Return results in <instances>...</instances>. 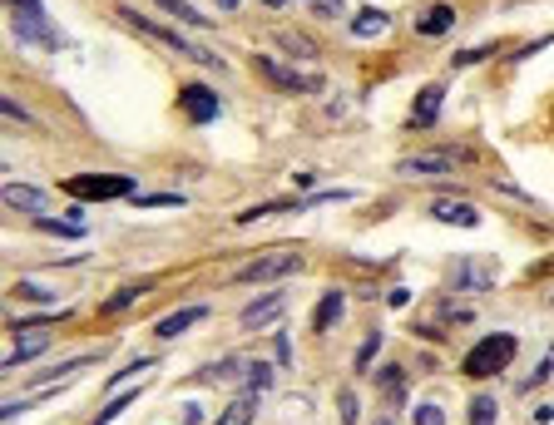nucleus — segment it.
Returning a JSON list of instances; mask_svg holds the SVG:
<instances>
[{"instance_id": "412c9836", "label": "nucleus", "mask_w": 554, "mask_h": 425, "mask_svg": "<svg viewBox=\"0 0 554 425\" xmlns=\"http://www.w3.org/2000/svg\"><path fill=\"white\" fill-rule=\"evenodd\" d=\"M292 208H302V198H277V203H257V208L238 212V223H253V218H267V212H292Z\"/></svg>"}, {"instance_id": "7ed1b4c3", "label": "nucleus", "mask_w": 554, "mask_h": 425, "mask_svg": "<svg viewBox=\"0 0 554 425\" xmlns=\"http://www.w3.org/2000/svg\"><path fill=\"white\" fill-rule=\"evenodd\" d=\"M64 193L70 198H129L134 193V173H75L64 179Z\"/></svg>"}, {"instance_id": "cd10ccee", "label": "nucleus", "mask_w": 554, "mask_h": 425, "mask_svg": "<svg viewBox=\"0 0 554 425\" xmlns=\"http://www.w3.org/2000/svg\"><path fill=\"white\" fill-rule=\"evenodd\" d=\"M307 5H312V15H317V21H337V15L347 11L341 0H307Z\"/></svg>"}, {"instance_id": "ddd939ff", "label": "nucleus", "mask_w": 554, "mask_h": 425, "mask_svg": "<svg viewBox=\"0 0 554 425\" xmlns=\"http://www.w3.org/2000/svg\"><path fill=\"white\" fill-rule=\"evenodd\" d=\"M441 104H446V85H426L416 95V114H411V129H426L441 119Z\"/></svg>"}, {"instance_id": "9b49d317", "label": "nucleus", "mask_w": 554, "mask_h": 425, "mask_svg": "<svg viewBox=\"0 0 554 425\" xmlns=\"http://www.w3.org/2000/svg\"><path fill=\"white\" fill-rule=\"evenodd\" d=\"M203 317H208V307H203V302H198V307H183V312H173V317L154 321V337H159V341H173V337H183L189 327H198Z\"/></svg>"}, {"instance_id": "9d476101", "label": "nucleus", "mask_w": 554, "mask_h": 425, "mask_svg": "<svg viewBox=\"0 0 554 425\" xmlns=\"http://www.w3.org/2000/svg\"><path fill=\"white\" fill-rule=\"evenodd\" d=\"M460 154H416V159H401L396 163V173H406V179H426V173H450V163H456Z\"/></svg>"}, {"instance_id": "a878e982", "label": "nucleus", "mask_w": 554, "mask_h": 425, "mask_svg": "<svg viewBox=\"0 0 554 425\" xmlns=\"http://www.w3.org/2000/svg\"><path fill=\"white\" fill-rule=\"evenodd\" d=\"M248 386H253V391H267V386H273V366L248 362Z\"/></svg>"}, {"instance_id": "7c9ffc66", "label": "nucleus", "mask_w": 554, "mask_h": 425, "mask_svg": "<svg viewBox=\"0 0 554 425\" xmlns=\"http://www.w3.org/2000/svg\"><path fill=\"white\" fill-rule=\"evenodd\" d=\"M376 346H382V331H372V337H366V346L357 351V371H366V366H372V356H376Z\"/></svg>"}, {"instance_id": "72a5a7b5", "label": "nucleus", "mask_w": 554, "mask_h": 425, "mask_svg": "<svg viewBox=\"0 0 554 425\" xmlns=\"http://www.w3.org/2000/svg\"><path fill=\"white\" fill-rule=\"evenodd\" d=\"M337 401H341V421H347V425H357V396H352V391H341Z\"/></svg>"}, {"instance_id": "473e14b6", "label": "nucleus", "mask_w": 554, "mask_h": 425, "mask_svg": "<svg viewBox=\"0 0 554 425\" xmlns=\"http://www.w3.org/2000/svg\"><path fill=\"white\" fill-rule=\"evenodd\" d=\"M138 371H154V362H134V366H129V371L109 376V391H119V381H129V376H138Z\"/></svg>"}, {"instance_id": "0eeeda50", "label": "nucleus", "mask_w": 554, "mask_h": 425, "mask_svg": "<svg viewBox=\"0 0 554 425\" xmlns=\"http://www.w3.org/2000/svg\"><path fill=\"white\" fill-rule=\"evenodd\" d=\"M179 104H183V114H189L193 124H214L218 119V95L208 85H183Z\"/></svg>"}, {"instance_id": "5701e85b", "label": "nucleus", "mask_w": 554, "mask_h": 425, "mask_svg": "<svg viewBox=\"0 0 554 425\" xmlns=\"http://www.w3.org/2000/svg\"><path fill=\"white\" fill-rule=\"evenodd\" d=\"M495 50H500V45H495V40H485V45H470V50H460L456 60H450V64H456V70H466V64H480V60H491Z\"/></svg>"}, {"instance_id": "e433bc0d", "label": "nucleus", "mask_w": 554, "mask_h": 425, "mask_svg": "<svg viewBox=\"0 0 554 425\" xmlns=\"http://www.w3.org/2000/svg\"><path fill=\"white\" fill-rule=\"evenodd\" d=\"M263 5H267V11H282V5H288V0H263Z\"/></svg>"}, {"instance_id": "a211bd4d", "label": "nucleus", "mask_w": 554, "mask_h": 425, "mask_svg": "<svg viewBox=\"0 0 554 425\" xmlns=\"http://www.w3.org/2000/svg\"><path fill=\"white\" fill-rule=\"evenodd\" d=\"M450 25H456V11H450V5H431V11L416 21V30L421 35H446Z\"/></svg>"}, {"instance_id": "39448f33", "label": "nucleus", "mask_w": 554, "mask_h": 425, "mask_svg": "<svg viewBox=\"0 0 554 425\" xmlns=\"http://www.w3.org/2000/svg\"><path fill=\"white\" fill-rule=\"evenodd\" d=\"M298 267H302L298 253H267V257H257V262L238 267V282H277V277H292Z\"/></svg>"}, {"instance_id": "f704fd0d", "label": "nucleus", "mask_w": 554, "mask_h": 425, "mask_svg": "<svg viewBox=\"0 0 554 425\" xmlns=\"http://www.w3.org/2000/svg\"><path fill=\"white\" fill-rule=\"evenodd\" d=\"M406 302H411V292H406V288H391V292H386V307H406Z\"/></svg>"}, {"instance_id": "2eb2a0df", "label": "nucleus", "mask_w": 554, "mask_h": 425, "mask_svg": "<svg viewBox=\"0 0 554 425\" xmlns=\"http://www.w3.org/2000/svg\"><path fill=\"white\" fill-rule=\"evenodd\" d=\"M341 307H347V292H327V297L317 302V312H312V331H332L341 317Z\"/></svg>"}, {"instance_id": "f03ea898", "label": "nucleus", "mask_w": 554, "mask_h": 425, "mask_svg": "<svg viewBox=\"0 0 554 425\" xmlns=\"http://www.w3.org/2000/svg\"><path fill=\"white\" fill-rule=\"evenodd\" d=\"M515 351H520V337L515 331H491V337H480L466 356V376H500L505 366L515 362Z\"/></svg>"}, {"instance_id": "6ab92c4d", "label": "nucleus", "mask_w": 554, "mask_h": 425, "mask_svg": "<svg viewBox=\"0 0 554 425\" xmlns=\"http://www.w3.org/2000/svg\"><path fill=\"white\" fill-rule=\"evenodd\" d=\"M159 11H169L179 25H214L208 15H198V11H193L189 0H159Z\"/></svg>"}, {"instance_id": "dca6fc26", "label": "nucleus", "mask_w": 554, "mask_h": 425, "mask_svg": "<svg viewBox=\"0 0 554 425\" xmlns=\"http://www.w3.org/2000/svg\"><path fill=\"white\" fill-rule=\"evenodd\" d=\"M491 282H495L491 267H475V262H460V267H456V288H460V292H485Z\"/></svg>"}, {"instance_id": "393cba45", "label": "nucleus", "mask_w": 554, "mask_h": 425, "mask_svg": "<svg viewBox=\"0 0 554 425\" xmlns=\"http://www.w3.org/2000/svg\"><path fill=\"white\" fill-rule=\"evenodd\" d=\"M15 297H25V302H40V307H45V302H55V292L50 288H40V282H15Z\"/></svg>"}, {"instance_id": "f8f14e48", "label": "nucleus", "mask_w": 554, "mask_h": 425, "mask_svg": "<svg viewBox=\"0 0 554 425\" xmlns=\"http://www.w3.org/2000/svg\"><path fill=\"white\" fill-rule=\"evenodd\" d=\"M431 218H436V223H450V228H480V212L470 208V203H450V198L431 203Z\"/></svg>"}, {"instance_id": "c9c22d12", "label": "nucleus", "mask_w": 554, "mask_h": 425, "mask_svg": "<svg viewBox=\"0 0 554 425\" xmlns=\"http://www.w3.org/2000/svg\"><path fill=\"white\" fill-rule=\"evenodd\" d=\"M11 11H45L40 0H11Z\"/></svg>"}, {"instance_id": "20e7f679", "label": "nucleus", "mask_w": 554, "mask_h": 425, "mask_svg": "<svg viewBox=\"0 0 554 425\" xmlns=\"http://www.w3.org/2000/svg\"><path fill=\"white\" fill-rule=\"evenodd\" d=\"M257 70H263L277 89H288V95H317L322 89V70H292V64L273 60V54H257Z\"/></svg>"}, {"instance_id": "c85d7f7f", "label": "nucleus", "mask_w": 554, "mask_h": 425, "mask_svg": "<svg viewBox=\"0 0 554 425\" xmlns=\"http://www.w3.org/2000/svg\"><path fill=\"white\" fill-rule=\"evenodd\" d=\"M277 45H282V50H298L302 60H312V54H317V45H307L302 35H277Z\"/></svg>"}, {"instance_id": "f257e3e1", "label": "nucleus", "mask_w": 554, "mask_h": 425, "mask_svg": "<svg viewBox=\"0 0 554 425\" xmlns=\"http://www.w3.org/2000/svg\"><path fill=\"white\" fill-rule=\"evenodd\" d=\"M119 21H124L129 30H138L144 40H154V45H164V50H173L179 60H198V64H208V70H223V60H218L214 50H203V45L183 40V35H179V30H169V25L149 21V15H138L134 5H119Z\"/></svg>"}, {"instance_id": "f3484780", "label": "nucleus", "mask_w": 554, "mask_h": 425, "mask_svg": "<svg viewBox=\"0 0 554 425\" xmlns=\"http://www.w3.org/2000/svg\"><path fill=\"white\" fill-rule=\"evenodd\" d=\"M386 25H391V21H386L382 11H357L352 15V35H357V40H376V35H386Z\"/></svg>"}, {"instance_id": "4468645a", "label": "nucleus", "mask_w": 554, "mask_h": 425, "mask_svg": "<svg viewBox=\"0 0 554 425\" xmlns=\"http://www.w3.org/2000/svg\"><path fill=\"white\" fill-rule=\"evenodd\" d=\"M0 198L11 203V208H21V212H45V188H30V183H5Z\"/></svg>"}, {"instance_id": "b1692460", "label": "nucleus", "mask_w": 554, "mask_h": 425, "mask_svg": "<svg viewBox=\"0 0 554 425\" xmlns=\"http://www.w3.org/2000/svg\"><path fill=\"white\" fill-rule=\"evenodd\" d=\"M470 425H495V396H475L470 401Z\"/></svg>"}, {"instance_id": "1a4fd4ad", "label": "nucleus", "mask_w": 554, "mask_h": 425, "mask_svg": "<svg viewBox=\"0 0 554 425\" xmlns=\"http://www.w3.org/2000/svg\"><path fill=\"white\" fill-rule=\"evenodd\" d=\"M45 346H50V337H45V331H30L25 321H15V346H11V356H5V371H15L21 362H30V356H40Z\"/></svg>"}, {"instance_id": "4c0bfd02", "label": "nucleus", "mask_w": 554, "mask_h": 425, "mask_svg": "<svg viewBox=\"0 0 554 425\" xmlns=\"http://www.w3.org/2000/svg\"><path fill=\"white\" fill-rule=\"evenodd\" d=\"M218 5H223V11H238V0H218Z\"/></svg>"}, {"instance_id": "aec40b11", "label": "nucleus", "mask_w": 554, "mask_h": 425, "mask_svg": "<svg viewBox=\"0 0 554 425\" xmlns=\"http://www.w3.org/2000/svg\"><path fill=\"white\" fill-rule=\"evenodd\" d=\"M253 411H257L253 396H238V401L223 411V421H218V425H253Z\"/></svg>"}, {"instance_id": "423d86ee", "label": "nucleus", "mask_w": 554, "mask_h": 425, "mask_svg": "<svg viewBox=\"0 0 554 425\" xmlns=\"http://www.w3.org/2000/svg\"><path fill=\"white\" fill-rule=\"evenodd\" d=\"M11 30H15V40H25V45H45V50H60V35L50 30V21H45V11H11Z\"/></svg>"}, {"instance_id": "6e6552de", "label": "nucleus", "mask_w": 554, "mask_h": 425, "mask_svg": "<svg viewBox=\"0 0 554 425\" xmlns=\"http://www.w3.org/2000/svg\"><path fill=\"white\" fill-rule=\"evenodd\" d=\"M282 312H288V292H267V297L253 302V307H243L238 327H243V331H257V327H267V321H277Z\"/></svg>"}, {"instance_id": "4be33fe9", "label": "nucleus", "mask_w": 554, "mask_h": 425, "mask_svg": "<svg viewBox=\"0 0 554 425\" xmlns=\"http://www.w3.org/2000/svg\"><path fill=\"white\" fill-rule=\"evenodd\" d=\"M134 401H138V391H124V396H119V401H109L105 411L95 415V425H114V421H119V415H124V411H129V405H134Z\"/></svg>"}, {"instance_id": "bb28decb", "label": "nucleus", "mask_w": 554, "mask_h": 425, "mask_svg": "<svg viewBox=\"0 0 554 425\" xmlns=\"http://www.w3.org/2000/svg\"><path fill=\"white\" fill-rule=\"evenodd\" d=\"M416 425H446V411L436 401H421L416 405Z\"/></svg>"}, {"instance_id": "c756f323", "label": "nucleus", "mask_w": 554, "mask_h": 425, "mask_svg": "<svg viewBox=\"0 0 554 425\" xmlns=\"http://www.w3.org/2000/svg\"><path fill=\"white\" fill-rule=\"evenodd\" d=\"M138 203H144V208H179V193H144V198H138Z\"/></svg>"}, {"instance_id": "2f4dec72", "label": "nucleus", "mask_w": 554, "mask_h": 425, "mask_svg": "<svg viewBox=\"0 0 554 425\" xmlns=\"http://www.w3.org/2000/svg\"><path fill=\"white\" fill-rule=\"evenodd\" d=\"M138 292H144V288H124V292H114V297L105 302V312H109V317H114V312H119V307H129V302H134Z\"/></svg>"}]
</instances>
